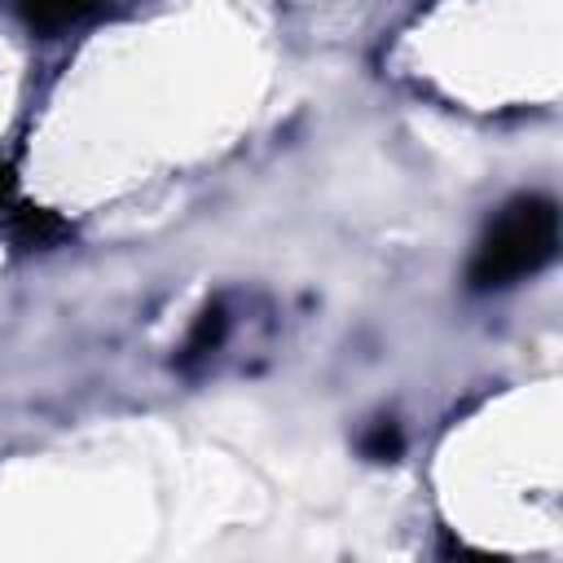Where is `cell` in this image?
Masks as SVG:
<instances>
[{
	"label": "cell",
	"instance_id": "5b68a950",
	"mask_svg": "<svg viewBox=\"0 0 563 563\" xmlns=\"http://www.w3.org/2000/svg\"><path fill=\"white\" fill-rule=\"evenodd\" d=\"M365 453L369 457H378V462H391L396 453H400V431L383 418V422H374V431L365 435Z\"/></svg>",
	"mask_w": 563,
	"mask_h": 563
},
{
	"label": "cell",
	"instance_id": "6da1fadb",
	"mask_svg": "<svg viewBox=\"0 0 563 563\" xmlns=\"http://www.w3.org/2000/svg\"><path fill=\"white\" fill-rule=\"evenodd\" d=\"M554 251H559V207L541 194H519L484 229L466 282L475 290H506L541 273L554 260Z\"/></svg>",
	"mask_w": 563,
	"mask_h": 563
},
{
	"label": "cell",
	"instance_id": "7a4b0ae2",
	"mask_svg": "<svg viewBox=\"0 0 563 563\" xmlns=\"http://www.w3.org/2000/svg\"><path fill=\"white\" fill-rule=\"evenodd\" d=\"M0 229L9 238H18L22 246H53L70 233V224L62 216H53L48 207H35L18 194V176L9 163H0Z\"/></svg>",
	"mask_w": 563,
	"mask_h": 563
},
{
	"label": "cell",
	"instance_id": "277c9868",
	"mask_svg": "<svg viewBox=\"0 0 563 563\" xmlns=\"http://www.w3.org/2000/svg\"><path fill=\"white\" fill-rule=\"evenodd\" d=\"M220 334H224V312H220V308H202V312H198V325H194V334H189V343H185V361L211 352V347L220 343Z\"/></svg>",
	"mask_w": 563,
	"mask_h": 563
},
{
	"label": "cell",
	"instance_id": "3957f363",
	"mask_svg": "<svg viewBox=\"0 0 563 563\" xmlns=\"http://www.w3.org/2000/svg\"><path fill=\"white\" fill-rule=\"evenodd\" d=\"M92 9H97V0H18V18L40 35H57V31L75 26L79 18H88Z\"/></svg>",
	"mask_w": 563,
	"mask_h": 563
}]
</instances>
